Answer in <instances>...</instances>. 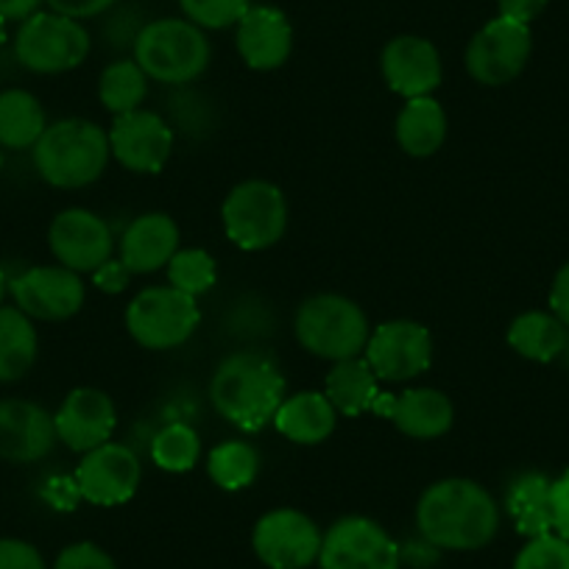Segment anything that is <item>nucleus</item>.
I'll use <instances>...</instances> for the list:
<instances>
[{"mask_svg":"<svg viewBox=\"0 0 569 569\" xmlns=\"http://www.w3.org/2000/svg\"><path fill=\"white\" fill-rule=\"evenodd\" d=\"M40 352L34 321L20 308H0V382H18Z\"/></svg>","mask_w":569,"mask_h":569,"instance_id":"29","label":"nucleus"},{"mask_svg":"<svg viewBox=\"0 0 569 569\" xmlns=\"http://www.w3.org/2000/svg\"><path fill=\"white\" fill-rule=\"evenodd\" d=\"M293 332L305 352L321 360L360 358L369 343L371 327L363 308L341 293H316L299 305Z\"/></svg>","mask_w":569,"mask_h":569,"instance_id":"5","label":"nucleus"},{"mask_svg":"<svg viewBox=\"0 0 569 569\" xmlns=\"http://www.w3.org/2000/svg\"><path fill=\"white\" fill-rule=\"evenodd\" d=\"M53 569H118V563L96 541H76L59 552Z\"/></svg>","mask_w":569,"mask_h":569,"instance_id":"36","label":"nucleus"},{"mask_svg":"<svg viewBox=\"0 0 569 569\" xmlns=\"http://www.w3.org/2000/svg\"><path fill=\"white\" fill-rule=\"evenodd\" d=\"M201 321V310L193 297L177 291L173 284H157L137 293L126 308V330L151 352L182 347L190 341Z\"/></svg>","mask_w":569,"mask_h":569,"instance_id":"7","label":"nucleus"},{"mask_svg":"<svg viewBox=\"0 0 569 569\" xmlns=\"http://www.w3.org/2000/svg\"><path fill=\"white\" fill-rule=\"evenodd\" d=\"M513 569H569V541L556 530L525 541L513 558Z\"/></svg>","mask_w":569,"mask_h":569,"instance_id":"35","label":"nucleus"},{"mask_svg":"<svg viewBox=\"0 0 569 569\" xmlns=\"http://www.w3.org/2000/svg\"><path fill=\"white\" fill-rule=\"evenodd\" d=\"M508 347L533 363H552L569 347V330L545 310H528L508 327Z\"/></svg>","mask_w":569,"mask_h":569,"instance_id":"26","label":"nucleus"},{"mask_svg":"<svg viewBox=\"0 0 569 569\" xmlns=\"http://www.w3.org/2000/svg\"><path fill=\"white\" fill-rule=\"evenodd\" d=\"M552 530L569 541V469L552 480Z\"/></svg>","mask_w":569,"mask_h":569,"instance_id":"39","label":"nucleus"},{"mask_svg":"<svg viewBox=\"0 0 569 569\" xmlns=\"http://www.w3.org/2000/svg\"><path fill=\"white\" fill-rule=\"evenodd\" d=\"M550 313L569 330V260L558 268L550 284Z\"/></svg>","mask_w":569,"mask_h":569,"instance_id":"41","label":"nucleus"},{"mask_svg":"<svg viewBox=\"0 0 569 569\" xmlns=\"http://www.w3.org/2000/svg\"><path fill=\"white\" fill-rule=\"evenodd\" d=\"M166 268L168 282H171L177 291L188 293V297L193 299H199L201 293L210 291L218 277L216 260H212L210 251L204 249H179Z\"/></svg>","mask_w":569,"mask_h":569,"instance_id":"33","label":"nucleus"},{"mask_svg":"<svg viewBox=\"0 0 569 569\" xmlns=\"http://www.w3.org/2000/svg\"><path fill=\"white\" fill-rule=\"evenodd\" d=\"M57 421V436L68 450L90 452L96 447L107 445L118 425V410L112 397L101 388L81 386L64 397L59 410L53 413Z\"/></svg>","mask_w":569,"mask_h":569,"instance_id":"19","label":"nucleus"},{"mask_svg":"<svg viewBox=\"0 0 569 569\" xmlns=\"http://www.w3.org/2000/svg\"><path fill=\"white\" fill-rule=\"evenodd\" d=\"M393 134H397V146L408 157H416V160L433 157L436 151H441V146L447 140L445 107L433 96L410 98L399 109Z\"/></svg>","mask_w":569,"mask_h":569,"instance_id":"24","label":"nucleus"},{"mask_svg":"<svg viewBox=\"0 0 569 569\" xmlns=\"http://www.w3.org/2000/svg\"><path fill=\"white\" fill-rule=\"evenodd\" d=\"M530 53H533L530 26L497 14L469 40L463 62L478 84L506 87L528 68Z\"/></svg>","mask_w":569,"mask_h":569,"instance_id":"9","label":"nucleus"},{"mask_svg":"<svg viewBox=\"0 0 569 569\" xmlns=\"http://www.w3.org/2000/svg\"><path fill=\"white\" fill-rule=\"evenodd\" d=\"M57 421L31 399H0V461L37 463L57 447Z\"/></svg>","mask_w":569,"mask_h":569,"instance_id":"18","label":"nucleus"},{"mask_svg":"<svg viewBox=\"0 0 569 569\" xmlns=\"http://www.w3.org/2000/svg\"><path fill=\"white\" fill-rule=\"evenodd\" d=\"M221 221L227 238L243 251H262L277 246L288 229V201L273 182L246 179L223 199Z\"/></svg>","mask_w":569,"mask_h":569,"instance_id":"6","label":"nucleus"},{"mask_svg":"<svg viewBox=\"0 0 569 569\" xmlns=\"http://www.w3.org/2000/svg\"><path fill=\"white\" fill-rule=\"evenodd\" d=\"M201 456V441L190 425L182 421H173L166 425L160 433L151 441V461L157 463V469L171 475L190 472L196 467Z\"/></svg>","mask_w":569,"mask_h":569,"instance_id":"32","label":"nucleus"},{"mask_svg":"<svg viewBox=\"0 0 569 569\" xmlns=\"http://www.w3.org/2000/svg\"><path fill=\"white\" fill-rule=\"evenodd\" d=\"M48 129L46 109L29 90L0 92V149H34Z\"/></svg>","mask_w":569,"mask_h":569,"instance_id":"28","label":"nucleus"},{"mask_svg":"<svg viewBox=\"0 0 569 569\" xmlns=\"http://www.w3.org/2000/svg\"><path fill=\"white\" fill-rule=\"evenodd\" d=\"M0 160H3V157H0Z\"/></svg>","mask_w":569,"mask_h":569,"instance_id":"46","label":"nucleus"},{"mask_svg":"<svg viewBox=\"0 0 569 569\" xmlns=\"http://www.w3.org/2000/svg\"><path fill=\"white\" fill-rule=\"evenodd\" d=\"M112 157L131 173H160L173 151V129L151 109L118 114L109 126Z\"/></svg>","mask_w":569,"mask_h":569,"instance_id":"15","label":"nucleus"},{"mask_svg":"<svg viewBox=\"0 0 569 569\" xmlns=\"http://www.w3.org/2000/svg\"><path fill=\"white\" fill-rule=\"evenodd\" d=\"M284 399V377L273 358L257 349L232 352L216 366L210 380V402L218 416L246 433L271 425Z\"/></svg>","mask_w":569,"mask_h":569,"instance_id":"2","label":"nucleus"},{"mask_svg":"<svg viewBox=\"0 0 569 569\" xmlns=\"http://www.w3.org/2000/svg\"><path fill=\"white\" fill-rule=\"evenodd\" d=\"M92 279H96L98 291L103 293H123L129 288L131 271L120 260H107L98 271H92Z\"/></svg>","mask_w":569,"mask_h":569,"instance_id":"40","label":"nucleus"},{"mask_svg":"<svg viewBox=\"0 0 569 569\" xmlns=\"http://www.w3.org/2000/svg\"><path fill=\"white\" fill-rule=\"evenodd\" d=\"M363 358L377 375V380L408 382L425 375L433 363V336L419 321H382L380 327L371 330Z\"/></svg>","mask_w":569,"mask_h":569,"instance_id":"12","label":"nucleus"},{"mask_svg":"<svg viewBox=\"0 0 569 569\" xmlns=\"http://www.w3.org/2000/svg\"><path fill=\"white\" fill-rule=\"evenodd\" d=\"M3 42H7V20L0 18V48H3Z\"/></svg>","mask_w":569,"mask_h":569,"instance_id":"45","label":"nucleus"},{"mask_svg":"<svg viewBox=\"0 0 569 569\" xmlns=\"http://www.w3.org/2000/svg\"><path fill=\"white\" fill-rule=\"evenodd\" d=\"M92 40L81 20L57 12H37L23 20L14 37V57L26 70L57 76L76 70L90 57Z\"/></svg>","mask_w":569,"mask_h":569,"instance_id":"8","label":"nucleus"},{"mask_svg":"<svg viewBox=\"0 0 569 569\" xmlns=\"http://www.w3.org/2000/svg\"><path fill=\"white\" fill-rule=\"evenodd\" d=\"M506 508L525 539L552 533V480L541 472L519 475L508 486Z\"/></svg>","mask_w":569,"mask_h":569,"instance_id":"25","label":"nucleus"},{"mask_svg":"<svg viewBox=\"0 0 569 569\" xmlns=\"http://www.w3.org/2000/svg\"><path fill=\"white\" fill-rule=\"evenodd\" d=\"M48 246L59 266L76 273H92L112 260L114 238L109 223L84 207L62 210L48 229Z\"/></svg>","mask_w":569,"mask_h":569,"instance_id":"16","label":"nucleus"},{"mask_svg":"<svg viewBox=\"0 0 569 569\" xmlns=\"http://www.w3.org/2000/svg\"><path fill=\"white\" fill-rule=\"evenodd\" d=\"M118 260L131 273H154L179 251V227L166 212H146L126 227Z\"/></svg>","mask_w":569,"mask_h":569,"instance_id":"22","label":"nucleus"},{"mask_svg":"<svg viewBox=\"0 0 569 569\" xmlns=\"http://www.w3.org/2000/svg\"><path fill=\"white\" fill-rule=\"evenodd\" d=\"M14 308L23 310L29 319L68 321L84 308L87 288L81 273L64 266H37L23 271L9 282Z\"/></svg>","mask_w":569,"mask_h":569,"instance_id":"13","label":"nucleus"},{"mask_svg":"<svg viewBox=\"0 0 569 569\" xmlns=\"http://www.w3.org/2000/svg\"><path fill=\"white\" fill-rule=\"evenodd\" d=\"M234 46L240 59L251 70L282 68L293 51V26L288 14L277 7H249V12L234 26Z\"/></svg>","mask_w":569,"mask_h":569,"instance_id":"21","label":"nucleus"},{"mask_svg":"<svg viewBox=\"0 0 569 569\" xmlns=\"http://www.w3.org/2000/svg\"><path fill=\"white\" fill-rule=\"evenodd\" d=\"M184 20L199 29H232L249 12L251 0H179Z\"/></svg>","mask_w":569,"mask_h":569,"instance_id":"34","label":"nucleus"},{"mask_svg":"<svg viewBox=\"0 0 569 569\" xmlns=\"http://www.w3.org/2000/svg\"><path fill=\"white\" fill-rule=\"evenodd\" d=\"M212 48L204 29L182 18H162L142 26L134 37V62L157 84L182 87L204 76Z\"/></svg>","mask_w":569,"mask_h":569,"instance_id":"4","label":"nucleus"},{"mask_svg":"<svg viewBox=\"0 0 569 569\" xmlns=\"http://www.w3.org/2000/svg\"><path fill=\"white\" fill-rule=\"evenodd\" d=\"M371 413L393 421L399 433L419 441L441 439L445 433H450L452 421H456V408L439 388H408L399 397L380 393Z\"/></svg>","mask_w":569,"mask_h":569,"instance_id":"20","label":"nucleus"},{"mask_svg":"<svg viewBox=\"0 0 569 569\" xmlns=\"http://www.w3.org/2000/svg\"><path fill=\"white\" fill-rule=\"evenodd\" d=\"M46 0H0V18L3 20H29L31 14L40 12Z\"/></svg>","mask_w":569,"mask_h":569,"instance_id":"43","label":"nucleus"},{"mask_svg":"<svg viewBox=\"0 0 569 569\" xmlns=\"http://www.w3.org/2000/svg\"><path fill=\"white\" fill-rule=\"evenodd\" d=\"M7 291H9V279H7V273H3V268H0V308H3Z\"/></svg>","mask_w":569,"mask_h":569,"instance_id":"44","label":"nucleus"},{"mask_svg":"<svg viewBox=\"0 0 569 569\" xmlns=\"http://www.w3.org/2000/svg\"><path fill=\"white\" fill-rule=\"evenodd\" d=\"M31 154L42 182L59 190H79L98 182L112 160L107 129L84 118H64L48 126Z\"/></svg>","mask_w":569,"mask_h":569,"instance_id":"3","label":"nucleus"},{"mask_svg":"<svg viewBox=\"0 0 569 569\" xmlns=\"http://www.w3.org/2000/svg\"><path fill=\"white\" fill-rule=\"evenodd\" d=\"M76 486L87 502L101 508H114L129 502L137 495L142 480V463L126 445H107L81 456L76 469Z\"/></svg>","mask_w":569,"mask_h":569,"instance_id":"14","label":"nucleus"},{"mask_svg":"<svg viewBox=\"0 0 569 569\" xmlns=\"http://www.w3.org/2000/svg\"><path fill=\"white\" fill-rule=\"evenodd\" d=\"M321 569H399L402 552L380 522L369 517H341L325 533Z\"/></svg>","mask_w":569,"mask_h":569,"instance_id":"11","label":"nucleus"},{"mask_svg":"<svg viewBox=\"0 0 569 569\" xmlns=\"http://www.w3.org/2000/svg\"><path fill=\"white\" fill-rule=\"evenodd\" d=\"M321 541V528L299 508H273L251 530L254 556L268 569H308L319 561Z\"/></svg>","mask_w":569,"mask_h":569,"instance_id":"10","label":"nucleus"},{"mask_svg":"<svg viewBox=\"0 0 569 569\" xmlns=\"http://www.w3.org/2000/svg\"><path fill=\"white\" fill-rule=\"evenodd\" d=\"M416 528L439 550H480L500 530V506L478 480H436L416 502Z\"/></svg>","mask_w":569,"mask_h":569,"instance_id":"1","label":"nucleus"},{"mask_svg":"<svg viewBox=\"0 0 569 569\" xmlns=\"http://www.w3.org/2000/svg\"><path fill=\"white\" fill-rule=\"evenodd\" d=\"M550 0H497L500 18L517 20V23L530 26L547 9Z\"/></svg>","mask_w":569,"mask_h":569,"instance_id":"42","label":"nucleus"},{"mask_svg":"<svg viewBox=\"0 0 569 569\" xmlns=\"http://www.w3.org/2000/svg\"><path fill=\"white\" fill-rule=\"evenodd\" d=\"M146 96H149V76L142 73L134 59H120V62L107 64L101 79H98V98L114 118L140 109Z\"/></svg>","mask_w":569,"mask_h":569,"instance_id":"30","label":"nucleus"},{"mask_svg":"<svg viewBox=\"0 0 569 569\" xmlns=\"http://www.w3.org/2000/svg\"><path fill=\"white\" fill-rule=\"evenodd\" d=\"M325 393L332 402V408L343 416H363L375 408L380 388H377V375L366 358H349L332 363L330 375H327Z\"/></svg>","mask_w":569,"mask_h":569,"instance_id":"27","label":"nucleus"},{"mask_svg":"<svg viewBox=\"0 0 569 569\" xmlns=\"http://www.w3.org/2000/svg\"><path fill=\"white\" fill-rule=\"evenodd\" d=\"M279 433L293 445L316 447L332 436L338 425V410L321 391H302L282 399L271 421Z\"/></svg>","mask_w":569,"mask_h":569,"instance_id":"23","label":"nucleus"},{"mask_svg":"<svg viewBox=\"0 0 569 569\" xmlns=\"http://www.w3.org/2000/svg\"><path fill=\"white\" fill-rule=\"evenodd\" d=\"M0 569H46V558L31 541L0 539Z\"/></svg>","mask_w":569,"mask_h":569,"instance_id":"37","label":"nucleus"},{"mask_svg":"<svg viewBox=\"0 0 569 569\" xmlns=\"http://www.w3.org/2000/svg\"><path fill=\"white\" fill-rule=\"evenodd\" d=\"M46 3L51 7V12L64 14V18L87 20L109 12L118 0H46Z\"/></svg>","mask_w":569,"mask_h":569,"instance_id":"38","label":"nucleus"},{"mask_svg":"<svg viewBox=\"0 0 569 569\" xmlns=\"http://www.w3.org/2000/svg\"><path fill=\"white\" fill-rule=\"evenodd\" d=\"M382 79L388 90L402 98L433 96L445 79V64H441L439 48L425 37L402 34L393 37L380 57Z\"/></svg>","mask_w":569,"mask_h":569,"instance_id":"17","label":"nucleus"},{"mask_svg":"<svg viewBox=\"0 0 569 569\" xmlns=\"http://www.w3.org/2000/svg\"><path fill=\"white\" fill-rule=\"evenodd\" d=\"M207 475L223 491H243L260 475V452L249 441H223L207 458Z\"/></svg>","mask_w":569,"mask_h":569,"instance_id":"31","label":"nucleus"}]
</instances>
